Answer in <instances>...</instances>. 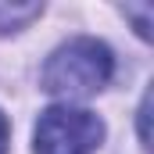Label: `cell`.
I'll use <instances>...</instances> for the list:
<instances>
[{
	"label": "cell",
	"mask_w": 154,
	"mask_h": 154,
	"mask_svg": "<svg viewBox=\"0 0 154 154\" xmlns=\"http://www.w3.org/2000/svg\"><path fill=\"white\" fill-rule=\"evenodd\" d=\"M115 72V57L111 50L93 36H75L68 43H61L47 65H43V90L50 97H61L65 104L68 100H82V97H93L100 93Z\"/></svg>",
	"instance_id": "obj_1"
},
{
	"label": "cell",
	"mask_w": 154,
	"mask_h": 154,
	"mask_svg": "<svg viewBox=\"0 0 154 154\" xmlns=\"http://www.w3.org/2000/svg\"><path fill=\"white\" fill-rule=\"evenodd\" d=\"M104 140V122L72 104L47 108L32 133V154H97Z\"/></svg>",
	"instance_id": "obj_2"
},
{
	"label": "cell",
	"mask_w": 154,
	"mask_h": 154,
	"mask_svg": "<svg viewBox=\"0 0 154 154\" xmlns=\"http://www.w3.org/2000/svg\"><path fill=\"white\" fill-rule=\"evenodd\" d=\"M39 4H0V32H18L22 25L39 18Z\"/></svg>",
	"instance_id": "obj_3"
},
{
	"label": "cell",
	"mask_w": 154,
	"mask_h": 154,
	"mask_svg": "<svg viewBox=\"0 0 154 154\" xmlns=\"http://www.w3.org/2000/svg\"><path fill=\"white\" fill-rule=\"evenodd\" d=\"M7 140H11V122L0 111V154H7Z\"/></svg>",
	"instance_id": "obj_4"
}]
</instances>
